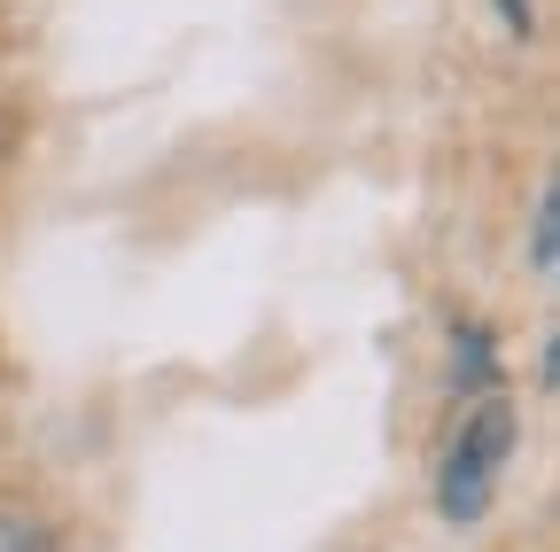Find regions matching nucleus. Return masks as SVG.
<instances>
[{
  "label": "nucleus",
  "instance_id": "1",
  "mask_svg": "<svg viewBox=\"0 0 560 552\" xmlns=\"http://www.w3.org/2000/svg\"><path fill=\"white\" fill-rule=\"evenodd\" d=\"M506 451H514V404L482 389V404L467 412L459 444L444 451V482H436V506H444V521H459V529H467V521H482L490 491H499V467H506Z\"/></svg>",
  "mask_w": 560,
  "mask_h": 552
},
{
  "label": "nucleus",
  "instance_id": "2",
  "mask_svg": "<svg viewBox=\"0 0 560 552\" xmlns=\"http://www.w3.org/2000/svg\"><path fill=\"white\" fill-rule=\"evenodd\" d=\"M529 272H537V281L560 272V187L552 179L537 187V211H529Z\"/></svg>",
  "mask_w": 560,
  "mask_h": 552
},
{
  "label": "nucleus",
  "instance_id": "3",
  "mask_svg": "<svg viewBox=\"0 0 560 552\" xmlns=\"http://www.w3.org/2000/svg\"><path fill=\"white\" fill-rule=\"evenodd\" d=\"M452 342H459V351H452L459 389H490V374H499V351H490V334H482V327H459Z\"/></svg>",
  "mask_w": 560,
  "mask_h": 552
},
{
  "label": "nucleus",
  "instance_id": "4",
  "mask_svg": "<svg viewBox=\"0 0 560 552\" xmlns=\"http://www.w3.org/2000/svg\"><path fill=\"white\" fill-rule=\"evenodd\" d=\"M0 552H62V544H55V529H47L39 514L0 506Z\"/></svg>",
  "mask_w": 560,
  "mask_h": 552
},
{
  "label": "nucleus",
  "instance_id": "5",
  "mask_svg": "<svg viewBox=\"0 0 560 552\" xmlns=\"http://www.w3.org/2000/svg\"><path fill=\"white\" fill-rule=\"evenodd\" d=\"M499 9H506V24H514V32L529 39V0H499Z\"/></svg>",
  "mask_w": 560,
  "mask_h": 552
}]
</instances>
